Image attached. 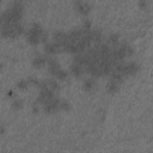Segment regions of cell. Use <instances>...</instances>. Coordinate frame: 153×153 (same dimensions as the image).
I'll return each mask as SVG.
<instances>
[{
	"label": "cell",
	"instance_id": "obj_2",
	"mask_svg": "<svg viewBox=\"0 0 153 153\" xmlns=\"http://www.w3.org/2000/svg\"><path fill=\"white\" fill-rule=\"evenodd\" d=\"M22 25L19 23H11V24H2L1 33L5 37H16L22 32Z\"/></svg>",
	"mask_w": 153,
	"mask_h": 153
},
{
	"label": "cell",
	"instance_id": "obj_6",
	"mask_svg": "<svg viewBox=\"0 0 153 153\" xmlns=\"http://www.w3.org/2000/svg\"><path fill=\"white\" fill-rule=\"evenodd\" d=\"M12 105H13V108H14V109H18V108H20V106H22V100L17 99V100H14V102H13V104H12Z\"/></svg>",
	"mask_w": 153,
	"mask_h": 153
},
{
	"label": "cell",
	"instance_id": "obj_3",
	"mask_svg": "<svg viewBox=\"0 0 153 153\" xmlns=\"http://www.w3.org/2000/svg\"><path fill=\"white\" fill-rule=\"evenodd\" d=\"M75 6H76V10L80 13H87L88 10H90V4L88 2H85V1H78L75 4Z\"/></svg>",
	"mask_w": 153,
	"mask_h": 153
},
{
	"label": "cell",
	"instance_id": "obj_5",
	"mask_svg": "<svg viewBox=\"0 0 153 153\" xmlns=\"http://www.w3.org/2000/svg\"><path fill=\"white\" fill-rule=\"evenodd\" d=\"M93 86H94V81H93L92 78H87V79L84 81V88H85V90L90 91V90L93 88Z\"/></svg>",
	"mask_w": 153,
	"mask_h": 153
},
{
	"label": "cell",
	"instance_id": "obj_4",
	"mask_svg": "<svg viewBox=\"0 0 153 153\" xmlns=\"http://www.w3.org/2000/svg\"><path fill=\"white\" fill-rule=\"evenodd\" d=\"M47 63H48V59H45L44 56H37L32 61V65L35 67H42V66H44Z\"/></svg>",
	"mask_w": 153,
	"mask_h": 153
},
{
	"label": "cell",
	"instance_id": "obj_1",
	"mask_svg": "<svg viewBox=\"0 0 153 153\" xmlns=\"http://www.w3.org/2000/svg\"><path fill=\"white\" fill-rule=\"evenodd\" d=\"M27 41L31 43V44H37L38 42H41L42 39H45V33L43 31V29L38 25V24H32L31 27L27 31Z\"/></svg>",
	"mask_w": 153,
	"mask_h": 153
}]
</instances>
